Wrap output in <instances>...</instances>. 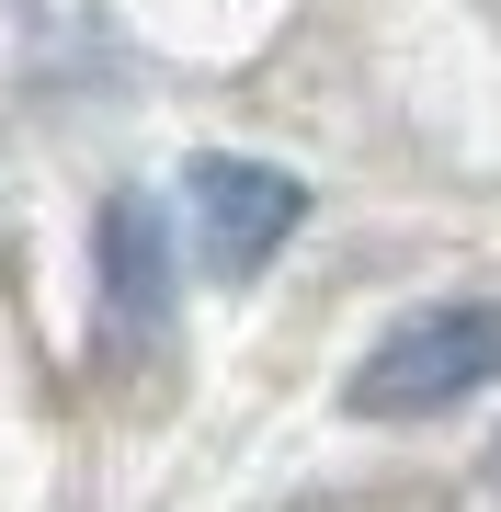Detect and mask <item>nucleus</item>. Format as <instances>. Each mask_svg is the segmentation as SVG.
<instances>
[{
	"mask_svg": "<svg viewBox=\"0 0 501 512\" xmlns=\"http://www.w3.org/2000/svg\"><path fill=\"white\" fill-rule=\"evenodd\" d=\"M501 376V308L490 296H445V308L399 319L388 342L353 365V410L365 421H422V410H456Z\"/></svg>",
	"mask_w": 501,
	"mask_h": 512,
	"instance_id": "nucleus-1",
	"label": "nucleus"
},
{
	"mask_svg": "<svg viewBox=\"0 0 501 512\" xmlns=\"http://www.w3.org/2000/svg\"><path fill=\"white\" fill-rule=\"evenodd\" d=\"M183 217H194V251H205V274H262V262L297 239L308 217V183L297 171H274V160H228V148H205V160L183 171Z\"/></svg>",
	"mask_w": 501,
	"mask_h": 512,
	"instance_id": "nucleus-2",
	"label": "nucleus"
},
{
	"mask_svg": "<svg viewBox=\"0 0 501 512\" xmlns=\"http://www.w3.org/2000/svg\"><path fill=\"white\" fill-rule=\"evenodd\" d=\"M103 308H114V330H149L171 308V228H160L149 194L103 205Z\"/></svg>",
	"mask_w": 501,
	"mask_h": 512,
	"instance_id": "nucleus-3",
	"label": "nucleus"
},
{
	"mask_svg": "<svg viewBox=\"0 0 501 512\" xmlns=\"http://www.w3.org/2000/svg\"><path fill=\"white\" fill-rule=\"evenodd\" d=\"M490 467H501V456H490Z\"/></svg>",
	"mask_w": 501,
	"mask_h": 512,
	"instance_id": "nucleus-4",
	"label": "nucleus"
}]
</instances>
